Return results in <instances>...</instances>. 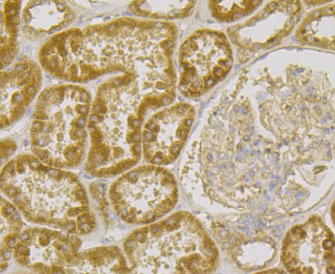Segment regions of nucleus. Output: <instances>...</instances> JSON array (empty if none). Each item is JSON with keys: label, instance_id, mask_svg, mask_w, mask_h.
I'll return each instance as SVG.
<instances>
[{"label": "nucleus", "instance_id": "nucleus-1", "mask_svg": "<svg viewBox=\"0 0 335 274\" xmlns=\"http://www.w3.org/2000/svg\"><path fill=\"white\" fill-rule=\"evenodd\" d=\"M123 252L135 273H210L218 252L199 220L179 210L132 231Z\"/></svg>", "mask_w": 335, "mask_h": 274}, {"label": "nucleus", "instance_id": "nucleus-2", "mask_svg": "<svg viewBox=\"0 0 335 274\" xmlns=\"http://www.w3.org/2000/svg\"><path fill=\"white\" fill-rule=\"evenodd\" d=\"M109 198L123 222L144 225L168 214L176 206L178 193L173 175L160 167L136 168L113 183Z\"/></svg>", "mask_w": 335, "mask_h": 274}, {"label": "nucleus", "instance_id": "nucleus-3", "mask_svg": "<svg viewBox=\"0 0 335 274\" xmlns=\"http://www.w3.org/2000/svg\"><path fill=\"white\" fill-rule=\"evenodd\" d=\"M281 258L292 273L334 274V238L332 231L317 216L294 225L284 238Z\"/></svg>", "mask_w": 335, "mask_h": 274}, {"label": "nucleus", "instance_id": "nucleus-4", "mask_svg": "<svg viewBox=\"0 0 335 274\" xmlns=\"http://www.w3.org/2000/svg\"><path fill=\"white\" fill-rule=\"evenodd\" d=\"M182 82L193 92L203 91L224 76L231 64V51L222 34L204 30L185 43L181 55Z\"/></svg>", "mask_w": 335, "mask_h": 274}, {"label": "nucleus", "instance_id": "nucleus-5", "mask_svg": "<svg viewBox=\"0 0 335 274\" xmlns=\"http://www.w3.org/2000/svg\"><path fill=\"white\" fill-rule=\"evenodd\" d=\"M210 7L215 17L220 19L233 20L250 12L255 5L251 1H230L228 6L225 1H211Z\"/></svg>", "mask_w": 335, "mask_h": 274}, {"label": "nucleus", "instance_id": "nucleus-6", "mask_svg": "<svg viewBox=\"0 0 335 274\" xmlns=\"http://www.w3.org/2000/svg\"><path fill=\"white\" fill-rule=\"evenodd\" d=\"M282 273V271L276 269H267L264 271H262L256 272V273Z\"/></svg>", "mask_w": 335, "mask_h": 274}, {"label": "nucleus", "instance_id": "nucleus-7", "mask_svg": "<svg viewBox=\"0 0 335 274\" xmlns=\"http://www.w3.org/2000/svg\"><path fill=\"white\" fill-rule=\"evenodd\" d=\"M59 53L62 55L64 56L67 54V51L63 45H60L58 47Z\"/></svg>", "mask_w": 335, "mask_h": 274}, {"label": "nucleus", "instance_id": "nucleus-8", "mask_svg": "<svg viewBox=\"0 0 335 274\" xmlns=\"http://www.w3.org/2000/svg\"><path fill=\"white\" fill-rule=\"evenodd\" d=\"M331 215L332 217V219L333 220V224H334V202L332 203V205L331 207Z\"/></svg>", "mask_w": 335, "mask_h": 274}]
</instances>
